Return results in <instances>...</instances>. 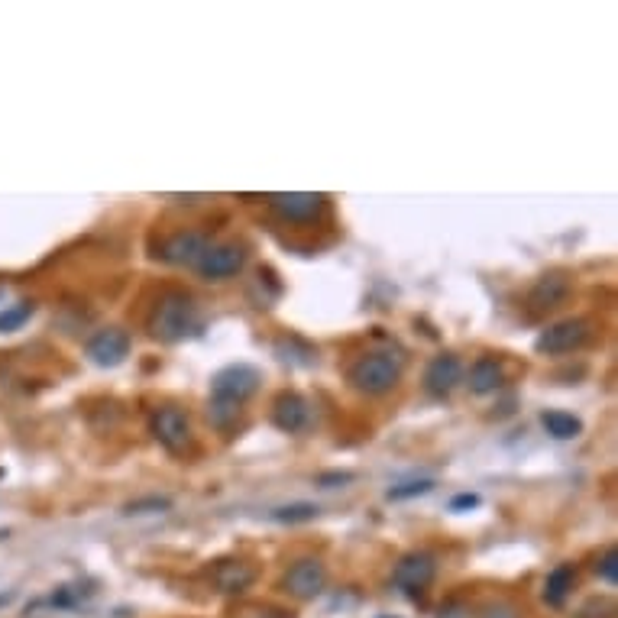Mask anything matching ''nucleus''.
<instances>
[{
    "label": "nucleus",
    "instance_id": "f257e3e1",
    "mask_svg": "<svg viewBox=\"0 0 618 618\" xmlns=\"http://www.w3.org/2000/svg\"><path fill=\"white\" fill-rule=\"evenodd\" d=\"M263 373L250 363H230L224 369H217L211 379V408L208 415L214 421V428H230V421L240 415L243 402H250L256 395Z\"/></svg>",
    "mask_w": 618,
    "mask_h": 618
},
{
    "label": "nucleus",
    "instance_id": "f03ea898",
    "mask_svg": "<svg viewBox=\"0 0 618 618\" xmlns=\"http://www.w3.org/2000/svg\"><path fill=\"white\" fill-rule=\"evenodd\" d=\"M405 373V356L402 350H369L363 356H356L353 366L347 369V382L360 395H389Z\"/></svg>",
    "mask_w": 618,
    "mask_h": 618
},
{
    "label": "nucleus",
    "instance_id": "7ed1b4c3",
    "mask_svg": "<svg viewBox=\"0 0 618 618\" xmlns=\"http://www.w3.org/2000/svg\"><path fill=\"white\" fill-rule=\"evenodd\" d=\"M191 331H198V305L188 292H166L153 314H149V334L162 343H178Z\"/></svg>",
    "mask_w": 618,
    "mask_h": 618
},
{
    "label": "nucleus",
    "instance_id": "20e7f679",
    "mask_svg": "<svg viewBox=\"0 0 618 618\" xmlns=\"http://www.w3.org/2000/svg\"><path fill=\"white\" fill-rule=\"evenodd\" d=\"M589 340H593V324L586 318H563L551 327H544L541 337L534 340V350L544 356H563V353L583 350Z\"/></svg>",
    "mask_w": 618,
    "mask_h": 618
},
{
    "label": "nucleus",
    "instance_id": "39448f33",
    "mask_svg": "<svg viewBox=\"0 0 618 618\" xmlns=\"http://www.w3.org/2000/svg\"><path fill=\"white\" fill-rule=\"evenodd\" d=\"M434 576H437V557L431 551H411L395 563L392 583L402 589L405 596L415 599L434 583Z\"/></svg>",
    "mask_w": 618,
    "mask_h": 618
},
{
    "label": "nucleus",
    "instance_id": "423d86ee",
    "mask_svg": "<svg viewBox=\"0 0 618 618\" xmlns=\"http://www.w3.org/2000/svg\"><path fill=\"white\" fill-rule=\"evenodd\" d=\"M149 431L169 453H185L191 447V424L188 415L175 405H162L149 415Z\"/></svg>",
    "mask_w": 618,
    "mask_h": 618
},
{
    "label": "nucleus",
    "instance_id": "0eeeda50",
    "mask_svg": "<svg viewBox=\"0 0 618 618\" xmlns=\"http://www.w3.org/2000/svg\"><path fill=\"white\" fill-rule=\"evenodd\" d=\"M246 266V250L240 243H211L208 253L198 259L195 272L204 282H224L240 276Z\"/></svg>",
    "mask_w": 618,
    "mask_h": 618
},
{
    "label": "nucleus",
    "instance_id": "6e6552de",
    "mask_svg": "<svg viewBox=\"0 0 618 618\" xmlns=\"http://www.w3.org/2000/svg\"><path fill=\"white\" fill-rule=\"evenodd\" d=\"M208 246H211V237L208 233H198V230H178L172 233L169 240H162L159 246V259L162 263H169V266H185V269H195L198 266V259L208 253Z\"/></svg>",
    "mask_w": 618,
    "mask_h": 618
},
{
    "label": "nucleus",
    "instance_id": "1a4fd4ad",
    "mask_svg": "<svg viewBox=\"0 0 618 618\" xmlns=\"http://www.w3.org/2000/svg\"><path fill=\"white\" fill-rule=\"evenodd\" d=\"M285 593H292L295 599H314V596H321L324 593V586H327V570H324V563L318 557H305V560H298L288 567L285 573Z\"/></svg>",
    "mask_w": 618,
    "mask_h": 618
},
{
    "label": "nucleus",
    "instance_id": "9d476101",
    "mask_svg": "<svg viewBox=\"0 0 618 618\" xmlns=\"http://www.w3.org/2000/svg\"><path fill=\"white\" fill-rule=\"evenodd\" d=\"M324 204V195H311V191H288V195L269 198V208L288 224H311L314 217H321Z\"/></svg>",
    "mask_w": 618,
    "mask_h": 618
},
{
    "label": "nucleus",
    "instance_id": "9b49d317",
    "mask_svg": "<svg viewBox=\"0 0 618 618\" xmlns=\"http://www.w3.org/2000/svg\"><path fill=\"white\" fill-rule=\"evenodd\" d=\"M88 356L94 366H104V369H114L130 356V334L123 327H104L91 340H88Z\"/></svg>",
    "mask_w": 618,
    "mask_h": 618
},
{
    "label": "nucleus",
    "instance_id": "f8f14e48",
    "mask_svg": "<svg viewBox=\"0 0 618 618\" xmlns=\"http://www.w3.org/2000/svg\"><path fill=\"white\" fill-rule=\"evenodd\" d=\"M463 379V363L457 353H437L424 369V392L431 398H447Z\"/></svg>",
    "mask_w": 618,
    "mask_h": 618
},
{
    "label": "nucleus",
    "instance_id": "ddd939ff",
    "mask_svg": "<svg viewBox=\"0 0 618 618\" xmlns=\"http://www.w3.org/2000/svg\"><path fill=\"white\" fill-rule=\"evenodd\" d=\"M573 285L567 272H547L538 282L531 285L528 292V311L531 314H547V311H557L563 301L570 298Z\"/></svg>",
    "mask_w": 618,
    "mask_h": 618
},
{
    "label": "nucleus",
    "instance_id": "4468645a",
    "mask_svg": "<svg viewBox=\"0 0 618 618\" xmlns=\"http://www.w3.org/2000/svg\"><path fill=\"white\" fill-rule=\"evenodd\" d=\"M272 424L285 434H298L311 424V405L305 395L298 392H282L276 402H272Z\"/></svg>",
    "mask_w": 618,
    "mask_h": 618
},
{
    "label": "nucleus",
    "instance_id": "2eb2a0df",
    "mask_svg": "<svg viewBox=\"0 0 618 618\" xmlns=\"http://www.w3.org/2000/svg\"><path fill=\"white\" fill-rule=\"evenodd\" d=\"M505 386V366L496 356H479L470 366V392L473 395H492Z\"/></svg>",
    "mask_w": 618,
    "mask_h": 618
},
{
    "label": "nucleus",
    "instance_id": "dca6fc26",
    "mask_svg": "<svg viewBox=\"0 0 618 618\" xmlns=\"http://www.w3.org/2000/svg\"><path fill=\"white\" fill-rule=\"evenodd\" d=\"M573 583H576V567L573 563H560L551 573H547V583H544V602L547 606L560 609L567 596L573 593Z\"/></svg>",
    "mask_w": 618,
    "mask_h": 618
},
{
    "label": "nucleus",
    "instance_id": "f3484780",
    "mask_svg": "<svg viewBox=\"0 0 618 618\" xmlns=\"http://www.w3.org/2000/svg\"><path fill=\"white\" fill-rule=\"evenodd\" d=\"M214 580L224 593H243V589L256 580V570L246 567V563H240V560H227L214 570Z\"/></svg>",
    "mask_w": 618,
    "mask_h": 618
},
{
    "label": "nucleus",
    "instance_id": "a211bd4d",
    "mask_svg": "<svg viewBox=\"0 0 618 618\" xmlns=\"http://www.w3.org/2000/svg\"><path fill=\"white\" fill-rule=\"evenodd\" d=\"M541 424L547 428V434L557 437V441H573V437L583 434V421L570 415V411H560V408H551L541 415Z\"/></svg>",
    "mask_w": 618,
    "mask_h": 618
},
{
    "label": "nucleus",
    "instance_id": "6ab92c4d",
    "mask_svg": "<svg viewBox=\"0 0 618 618\" xmlns=\"http://www.w3.org/2000/svg\"><path fill=\"white\" fill-rule=\"evenodd\" d=\"M318 512H321V508L314 505V502H295V505L276 508V512H272L269 518L279 521V525H301V521H314V518H318Z\"/></svg>",
    "mask_w": 618,
    "mask_h": 618
},
{
    "label": "nucleus",
    "instance_id": "aec40b11",
    "mask_svg": "<svg viewBox=\"0 0 618 618\" xmlns=\"http://www.w3.org/2000/svg\"><path fill=\"white\" fill-rule=\"evenodd\" d=\"M431 489H434V479H411V483L389 489V502H405V499H415V496H428Z\"/></svg>",
    "mask_w": 618,
    "mask_h": 618
},
{
    "label": "nucleus",
    "instance_id": "412c9836",
    "mask_svg": "<svg viewBox=\"0 0 618 618\" xmlns=\"http://www.w3.org/2000/svg\"><path fill=\"white\" fill-rule=\"evenodd\" d=\"M33 311H36V305H33V301H20L17 308H10V311H4V314H0V331H4V334L17 331V327H20V324H23L26 318H30Z\"/></svg>",
    "mask_w": 618,
    "mask_h": 618
},
{
    "label": "nucleus",
    "instance_id": "4be33fe9",
    "mask_svg": "<svg viewBox=\"0 0 618 618\" xmlns=\"http://www.w3.org/2000/svg\"><path fill=\"white\" fill-rule=\"evenodd\" d=\"M596 573H599L609 586L618 583V551H615V547H609V551L602 554V560L596 563Z\"/></svg>",
    "mask_w": 618,
    "mask_h": 618
},
{
    "label": "nucleus",
    "instance_id": "5701e85b",
    "mask_svg": "<svg viewBox=\"0 0 618 618\" xmlns=\"http://www.w3.org/2000/svg\"><path fill=\"white\" fill-rule=\"evenodd\" d=\"M479 505V496H473V492H463V496H457L450 502L453 512H463V508H476Z\"/></svg>",
    "mask_w": 618,
    "mask_h": 618
},
{
    "label": "nucleus",
    "instance_id": "b1692460",
    "mask_svg": "<svg viewBox=\"0 0 618 618\" xmlns=\"http://www.w3.org/2000/svg\"><path fill=\"white\" fill-rule=\"evenodd\" d=\"M350 473H331V476H321L318 483H350Z\"/></svg>",
    "mask_w": 618,
    "mask_h": 618
},
{
    "label": "nucleus",
    "instance_id": "393cba45",
    "mask_svg": "<svg viewBox=\"0 0 618 618\" xmlns=\"http://www.w3.org/2000/svg\"><path fill=\"white\" fill-rule=\"evenodd\" d=\"M486 618H515V612H512V609H505V606H499V609H489Z\"/></svg>",
    "mask_w": 618,
    "mask_h": 618
},
{
    "label": "nucleus",
    "instance_id": "a878e982",
    "mask_svg": "<svg viewBox=\"0 0 618 618\" xmlns=\"http://www.w3.org/2000/svg\"><path fill=\"white\" fill-rule=\"evenodd\" d=\"M386 618H392V615H386Z\"/></svg>",
    "mask_w": 618,
    "mask_h": 618
}]
</instances>
